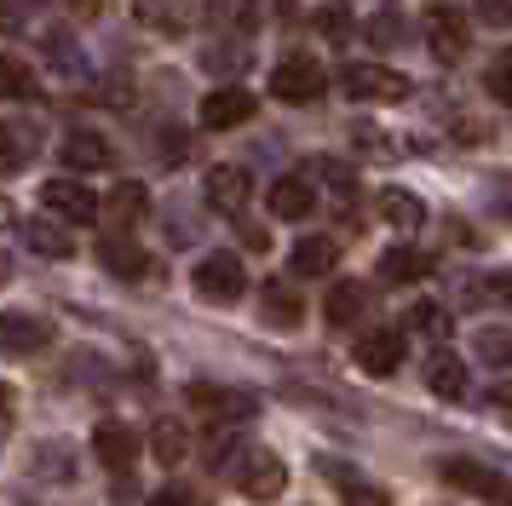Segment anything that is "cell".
I'll return each mask as SVG.
<instances>
[{
  "instance_id": "cell-37",
  "label": "cell",
  "mask_w": 512,
  "mask_h": 506,
  "mask_svg": "<svg viewBox=\"0 0 512 506\" xmlns=\"http://www.w3.org/2000/svg\"><path fill=\"white\" fill-rule=\"evenodd\" d=\"M478 18L484 23H512V0H478Z\"/></svg>"
},
{
  "instance_id": "cell-40",
  "label": "cell",
  "mask_w": 512,
  "mask_h": 506,
  "mask_svg": "<svg viewBox=\"0 0 512 506\" xmlns=\"http://www.w3.org/2000/svg\"><path fill=\"white\" fill-rule=\"evenodd\" d=\"M489 299H501V305H512V271H501V276H489V288H484Z\"/></svg>"
},
{
  "instance_id": "cell-36",
  "label": "cell",
  "mask_w": 512,
  "mask_h": 506,
  "mask_svg": "<svg viewBox=\"0 0 512 506\" xmlns=\"http://www.w3.org/2000/svg\"><path fill=\"white\" fill-rule=\"evenodd\" d=\"M150 506H202V495L185 489V483H162V489L150 495Z\"/></svg>"
},
{
  "instance_id": "cell-33",
  "label": "cell",
  "mask_w": 512,
  "mask_h": 506,
  "mask_svg": "<svg viewBox=\"0 0 512 506\" xmlns=\"http://www.w3.org/2000/svg\"><path fill=\"white\" fill-rule=\"evenodd\" d=\"M478 357L484 363H512V328H478Z\"/></svg>"
},
{
  "instance_id": "cell-11",
  "label": "cell",
  "mask_w": 512,
  "mask_h": 506,
  "mask_svg": "<svg viewBox=\"0 0 512 506\" xmlns=\"http://www.w3.org/2000/svg\"><path fill=\"white\" fill-rule=\"evenodd\" d=\"M58 156H64L70 173H104V167L116 161V150H110V138H98L93 127H75V133L64 138V150H58Z\"/></svg>"
},
{
  "instance_id": "cell-10",
  "label": "cell",
  "mask_w": 512,
  "mask_h": 506,
  "mask_svg": "<svg viewBox=\"0 0 512 506\" xmlns=\"http://www.w3.org/2000/svg\"><path fill=\"white\" fill-rule=\"evenodd\" d=\"M242 121H254V92L219 87V92H208V98H202V127L225 133V127H242Z\"/></svg>"
},
{
  "instance_id": "cell-42",
  "label": "cell",
  "mask_w": 512,
  "mask_h": 506,
  "mask_svg": "<svg viewBox=\"0 0 512 506\" xmlns=\"http://www.w3.org/2000/svg\"><path fill=\"white\" fill-rule=\"evenodd\" d=\"M495 207H501V219H512V173L495 184Z\"/></svg>"
},
{
  "instance_id": "cell-6",
  "label": "cell",
  "mask_w": 512,
  "mask_h": 506,
  "mask_svg": "<svg viewBox=\"0 0 512 506\" xmlns=\"http://www.w3.org/2000/svg\"><path fill=\"white\" fill-rule=\"evenodd\" d=\"M41 207L58 213V219H70V225H87V219L104 213V202H98L81 179H47V184H41Z\"/></svg>"
},
{
  "instance_id": "cell-27",
  "label": "cell",
  "mask_w": 512,
  "mask_h": 506,
  "mask_svg": "<svg viewBox=\"0 0 512 506\" xmlns=\"http://www.w3.org/2000/svg\"><path fill=\"white\" fill-rule=\"evenodd\" d=\"M24 236H29V248L47 253V259H70V253H75V242H70V236H64L58 225H47V219H29Z\"/></svg>"
},
{
  "instance_id": "cell-17",
  "label": "cell",
  "mask_w": 512,
  "mask_h": 506,
  "mask_svg": "<svg viewBox=\"0 0 512 506\" xmlns=\"http://www.w3.org/2000/svg\"><path fill=\"white\" fill-rule=\"evenodd\" d=\"M104 213H110V219H116L121 230H133V225L144 219V213H150V190H144L139 179H121L116 190L104 196Z\"/></svg>"
},
{
  "instance_id": "cell-12",
  "label": "cell",
  "mask_w": 512,
  "mask_h": 506,
  "mask_svg": "<svg viewBox=\"0 0 512 506\" xmlns=\"http://www.w3.org/2000/svg\"><path fill=\"white\" fill-rule=\"evenodd\" d=\"M47 322L29 317V311H0V351H12V357H29V351H41L47 345Z\"/></svg>"
},
{
  "instance_id": "cell-5",
  "label": "cell",
  "mask_w": 512,
  "mask_h": 506,
  "mask_svg": "<svg viewBox=\"0 0 512 506\" xmlns=\"http://www.w3.org/2000/svg\"><path fill=\"white\" fill-rule=\"evenodd\" d=\"M409 357V340H403V328H363V340H357V368L374 374V380H386L397 374Z\"/></svg>"
},
{
  "instance_id": "cell-14",
  "label": "cell",
  "mask_w": 512,
  "mask_h": 506,
  "mask_svg": "<svg viewBox=\"0 0 512 506\" xmlns=\"http://www.w3.org/2000/svg\"><path fill=\"white\" fill-rule=\"evenodd\" d=\"M426 386H432V397H443V403H461L466 397V363L455 351H432V357H426Z\"/></svg>"
},
{
  "instance_id": "cell-19",
  "label": "cell",
  "mask_w": 512,
  "mask_h": 506,
  "mask_svg": "<svg viewBox=\"0 0 512 506\" xmlns=\"http://www.w3.org/2000/svg\"><path fill=\"white\" fill-rule=\"evenodd\" d=\"M190 403L208 409L213 420H225V414H231V420H248V414H254V397H248V391H219V386H190Z\"/></svg>"
},
{
  "instance_id": "cell-32",
  "label": "cell",
  "mask_w": 512,
  "mask_h": 506,
  "mask_svg": "<svg viewBox=\"0 0 512 506\" xmlns=\"http://www.w3.org/2000/svg\"><path fill=\"white\" fill-rule=\"evenodd\" d=\"M409 328L438 340V334H449V317H443V305H432V299H415V305H409Z\"/></svg>"
},
{
  "instance_id": "cell-44",
  "label": "cell",
  "mask_w": 512,
  "mask_h": 506,
  "mask_svg": "<svg viewBox=\"0 0 512 506\" xmlns=\"http://www.w3.org/2000/svg\"><path fill=\"white\" fill-rule=\"evenodd\" d=\"M12 426V386H0V432Z\"/></svg>"
},
{
  "instance_id": "cell-43",
  "label": "cell",
  "mask_w": 512,
  "mask_h": 506,
  "mask_svg": "<svg viewBox=\"0 0 512 506\" xmlns=\"http://www.w3.org/2000/svg\"><path fill=\"white\" fill-rule=\"evenodd\" d=\"M18 23H24V12H18V6H12V0H0V29H6V35H12V29H18Z\"/></svg>"
},
{
  "instance_id": "cell-46",
  "label": "cell",
  "mask_w": 512,
  "mask_h": 506,
  "mask_svg": "<svg viewBox=\"0 0 512 506\" xmlns=\"http://www.w3.org/2000/svg\"><path fill=\"white\" fill-rule=\"evenodd\" d=\"M0 225H12V202L6 196H0Z\"/></svg>"
},
{
  "instance_id": "cell-41",
  "label": "cell",
  "mask_w": 512,
  "mask_h": 506,
  "mask_svg": "<svg viewBox=\"0 0 512 506\" xmlns=\"http://www.w3.org/2000/svg\"><path fill=\"white\" fill-rule=\"evenodd\" d=\"M495 414L512 426V380H501V386H495Z\"/></svg>"
},
{
  "instance_id": "cell-4",
  "label": "cell",
  "mask_w": 512,
  "mask_h": 506,
  "mask_svg": "<svg viewBox=\"0 0 512 506\" xmlns=\"http://www.w3.org/2000/svg\"><path fill=\"white\" fill-rule=\"evenodd\" d=\"M236 489H242L248 501H277L282 489H288V466H282L271 449H248L242 466H236Z\"/></svg>"
},
{
  "instance_id": "cell-21",
  "label": "cell",
  "mask_w": 512,
  "mask_h": 506,
  "mask_svg": "<svg viewBox=\"0 0 512 506\" xmlns=\"http://www.w3.org/2000/svg\"><path fill=\"white\" fill-rule=\"evenodd\" d=\"M323 472H328L334 483H340V501H346V506H392V495H386L380 483H369V478H351V472L340 466V460H323Z\"/></svg>"
},
{
  "instance_id": "cell-1",
  "label": "cell",
  "mask_w": 512,
  "mask_h": 506,
  "mask_svg": "<svg viewBox=\"0 0 512 506\" xmlns=\"http://www.w3.org/2000/svg\"><path fill=\"white\" fill-rule=\"evenodd\" d=\"M340 87L357 104H397V98H409V75H397L386 64H346L340 69Z\"/></svg>"
},
{
  "instance_id": "cell-18",
  "label": "cell",
  "mask_w": 512,
  "mask_h": 506,
  "mask_svg": "<svg viewBox=\"0 0 512 506\" xmlns=\"http://www.w3.org/2000/svg\"><path fill=\"white\" fill-rule=\"evenodd\" d=\"M98 259H104V271L127 276V282L150 271V253H144L139 242H127V236H104V242H98Z\"/></svg>"
},
{
  "instance_id": "cell-3",
  "label": "cell",
  "mask_w": 512,
  "mask_h": 506,
  "mask_svg": "<svg viewBox=\"0 0 512 506\" xmlns=\"http://www.w3.org/2000/svg\"><path fill=\"white\" fill-rule=\"evenodd\" d=\"M328 75L317 58H305V52H294V58H282L277 69H271V92H277L282 104H311V98H323Z\"/></svg>"
},
{
  "instance_id": "cell-39",
  "label": "cell",
  "mask_w": 512,
  "mask_h": 506,
  "mask_svg": "<svg viewBox=\"0 0 512 506\" xmlns=\"http://www.w3.org/2000/svg\"><path fill=\"white\" fill-rule=\"evenodd\" d=\"M242 64H248V52H225V46L208 52V69H242Z\"/></svg>"
},
{
  "instance_id": "cell-30",
  "label": "cell",
  "mask_w": 512,
  "mask_h": 506,
  "mask_svg": "<svg viewBox=\"0 0 512 506\" xmlns=\"http://www.w3.org/2000/svg\"><path fill=\"white\" fill-rule=\"evenodd\" d=\"M363 35H369L374 46H403L409 41V23L397 18V12H374V18L363 23Z\"/></svg>"
},
{
  "instance_id": "cell-25",
  "label": "cell",
  "mask_w": 512,
  "mask_h": 506,
  "mask_svg": "<svg viewBox=\"0 0 512 506\" xmlns=\"http://www.w3.org/2000/svg\"><path fill=\"white\" fill-rule=\"evenodd\" d=\"M432 271V259L415 248H386L380 253V282H420V276Z\"/></svg>"
},
{
  "instance_id": "cell-28",
  "label": "cell",
  "mask_w": 512,
  "mask_h": 506,
  "mask_svg": "<svg viewBox=\"0 0 512 506\" xmlns=\"http://www.w3.org/2000/svg\"><path fill=\"white\" fill-rule=\"evenodd\" d=\"M0 98H35V69L0 52Z\"/></svg>"
},
{
  "instance_id": "cell-15",
  "label": "cell",
  "mask_w": 512,
  "mask_h": 506,
  "mask_svg": "<svg viewBox=\"0 0 512 506\" xmlns=\"http://www.w3.org/2000/svg\"><path fill=\"white\" fill-rule=\"evenodd\" d=\"M288 265H294V276H328L340 265V242L334 236H300L294 253H288Z\"/></svg>"
},
{
  "instance_id": "cell-13",
  "label": "cell",
  "mask_w": 512,
  "mask_h": 506,
  "mask_svg": "<svg viewBox=\"0 0 512 506\" xmlns=\"http://www.w3.org/2000/svg\"><path fill=\"white\" fill-rule=\"evenodd\" d=\"M93 455L110 466V472H127L133 460H139V437H133V426H121V420H104L93 432Z\"/></svg>"
},
{
  "instance_id": "cell-20",
  "label": "cell",
  "mask_w": 512,
  "mask_h": 506,
  "mask_svg": "<svg viewBox=\"0 0 512 506\" xmlns=\"http://www.w3.org/2000/svg\"><path fill=\"white\" fill-rule=\"evenodd\" d=\"M41 52H47V64L58 69V75L87 81V58H81V46L70 41V29H47V35H41Z\"/></svg>"
},
{
  "instance_id": "cell-38",
  "label": "cell",
  "mask_w": 512,
  "mask_h": 506,
  "mask_svg": "<svg viewBox=\"0 0 512 506\" xmlns=\"http://www.w3.org/2000/svg\"><path fill=\"white\" fill-rule=\"evenodd\" d=\"M357 150H369V156H392V144L374 133V127H357Z\"/></svg>"
},
{
  "instance_id": "cell-47",
  "label": "cell",
  "mask_w": 512,
  "mask_h": 506,
  "mask_svg": "<svg viewBox=\"0 0 512 506\" xmlns=\"http://www.w3.org/2000/svg\"><path fill=\"white\" fill-rule=\"evenodd\" d=\"M6 271H12V265H6V253H0V276H6Z\"/></svg>"
},
{
  "instance_id": "cell-29",
  "label": "cell",
  "mask_w": 512,
  "mask_h": 506,
  "mask_svg": "<svg viewBox=\"0 0 512 506\" xmlns=\"http://www.w3.org/2000/svg\"><path fill=\"white\" fill-rule=\"evenodd\" d=\"M305 305L300 294H288V288H265V322H277V328H300Z\"/></svg>"
},
{
  "instance_id": "cell-7",
  "label": "cell",
  "mask_w": 512,
  "mask_h": 506,
  "mask_svg": "<svg viewBox=\"0 0 512 506\" xmlns=\"http://www.w3.org/2000/svg\"><path fill=\"white\" fill-rule=\"evenodd\" d=\"M438 478L449 483V489H461V495H478V501H507L501 472H489V466H478V460L449 455V460H438Z\"/></svg>"
},
{
  "instance_id": "cell-22",
  "label": "cell",
  "mask_w": 512,
  "mask_h": 506,
  "mask_svg": "<svg viewBox=\"0 0 512 506\" xmlns=\"http://www.w3.org/2000/svg\"><path fill=\"white\" fill-rule=\"evenodd\" d=\"M323 317L334 322V328H357L363 322V282H334L323 299Z\"/></svg>"
},
{
  "instance_id": "cell-31",
  "label": "cell",
  "mask_w": 512,
  "mask_h": 506,
  "mask_svg": "<svg viewBox=\"0 0 512 506\" xmlns=\"http://www.w3.org/2000/svg\"><path fill=\"white\" fill-rule=\"evenodd\" d=\"M317 29H323L328 46H346L351 35H357V23H351L346 6H323V12H317Z\"/></svg>"
},
{
  "instance_id": "cell-9",
  "label": "cell",
  "mask_w": 512,
  "mask_h": 506,
  "mask_svg": "<svg viewBox=\"0 0 512 506\" xmlns=\"http://www.w3.org/2000/svg\"><path fill=\"white\" fill-rule=\"evenodd\" d=\"M202 196H208L213 213H242L248 196H254V179L242 167H213L208 179H202Z\"/></svg>"
},
{
  "instance_id": "cell-26",
  "label": "cell",
  "mask_w": 512,
  "mask_h": 506,
  "mask_svg": "<svg viewBox=\"0 0 512 506\" xmlns=\"http://www.w3.org/2000/svg\"><path fill=\"white\" fill-rule=\"evenodd\" d=\"M150 449H156V460L162 466H179V460L190 455V437L179 420H156V432H150Z\"/></svg>"
},
{
  "instance_id": "cell-23",
  "label": "cell",
  "mask_w": 512,
  "mask_h": 506,
  "mask_svg": "<svg viewBox=\"0 0 512 506\" xmlns=\"http://www.w3.org/2000/svg\"><path fill=\"white\" fill-rule=\"evenodd\" d=\"M380 219H386V225H397V230H415L420 219H426V202H420L415 190H380Z\"/></svg>"
},
{
  "instance_id": "cell-45",
  "label": "cell",
  "mask_w": 512,
  "mask_h": 506,
  "mask_svg": "<svg viewBox=\"0 0 512 506\" xmlns=\"http://www.w3.org/2000/svg\"><path fill=\"white\" fill-rule=\"evenodd\" d=\"M104 12V0H75V18H98Z\"/></svg>"
},
{
  "instance_id": "cell-24",
  "label": "cell",
  "mask_w": 512,
  "mask_h": 506,
  "mask_svg": "<svg viewBox=\"0 0 512 506\" xmlns=\"http://www.w3.org/2000/svg\"><path fill=\"white\" fill-rule=\"evenodd\" d=\"M208 18L225 29V35H254L259 23V0H208Z\"/></svg>"
},
{
  "instance_id": "cell-2",
  "label": "cell",
  "mask_w": 512,
  "mask_h": 506,
  "mask_svg": "<svg viewBox=\"0 0 512 506\" xmlns=\"http://www.w3.org/2000/svg\"><path fill=\"white\" fill-rule=\"evenodd\" d=\"M196 294L213 299V305H236V299L248 294V271H242V259L236 253H208L202 265H196Z\"/></svg>"
},
{
  "instance_id": "cell-35",
  "label": "cell",
  "mask_w": 512,
  "mask_h": 506,
  "mask_svg": "<svg viewBox=\"0 0 512 506\" xmlns=\"http://www.w3.org/2000/svg\"><path fill=\"white\" fill-rule=\"evenodd\" d=\"M317 173H323V179H328V190H340V196H351V190H357V179H351V167H346V161L323 156V161H317Z\"/></svg>"
},
{
  "instance_id": "cell-8",
  "label": "cell",
  "mask_w": 512,
  "mask_h": 506,
  "mask_svg": "<svg viewBox=\"0 0 512 506\" xmlns=\"http://www.w3.org/2000/svg\"><path fill=\"white\" fill-rule=\"evenodd\" d=\"M466 41H472V35H466V18L455 6H432V12H426V46H432L438 64H455L466 52Z\"/></svg>"
},
{
  "instance_id": "cell-34",
  "label": "cell",
  "mask_w": 512,
  "mask_h": 506,
  "mask_svg": "<svg viewBox=\"0 0 512 506\" xmlns=\"http://www.w3.org/2000/svg\"><path fill=\"white\" fill-rule=\"evenodd\" d=\"M489 98H501V104L512 110V46L489 64Z\"/></svg>"
},
{
  "instance_id": "cell-16",
  "label": "cell",
  "mask_w": 512,
  "mask_h": 506,
  "mask_svg": "<svg viewBox=\"0 0 512 506\" xmlns=\"http://www.w3.org/2000/svg\"><path fill=\"white\" fill-rule=\"evenodd\" d=\"M271 213H277V219H311V213H317V190H311L300 173H288V179L271 184Z\"/></svg>"
}]
</instances>
